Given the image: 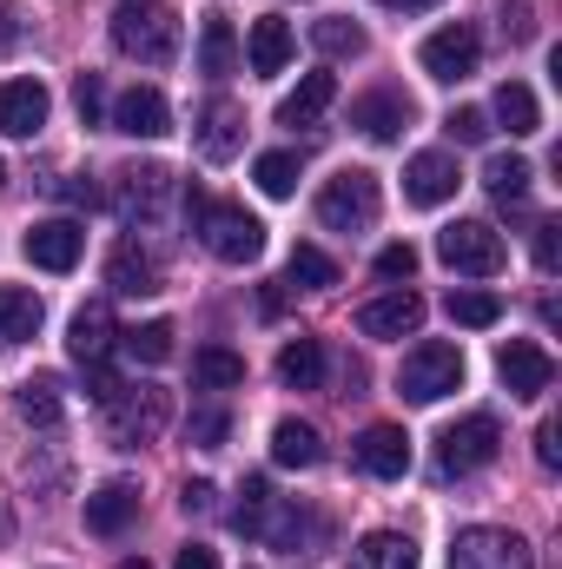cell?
I'll use <instances>...</instances> for the list:
<instances>
[{
	"mask_svg": "<svg viewBox=\"0 0 562 569\" xmlns=\"http://www.w3.org/2000/svg\"><path fill=\"white\" fill-rule=\"evenodd\" d=\"M113 47L140 67H172L179 53V13L165 0H120L113 7Z\"/></svg>",
	"mask_w": 562,
	"mask_h": 569,
	"instance_id": "6da1fadb",
	"label": "cell"
},
{
	"mask_svg": "<svg viewBox=\"0 0 562 569\" xmlns=\"http://www.w3.org/2000/svg\"><path fill=\"white\" fill-rule=\"evenodd\" d=\"M378 212H384V186H378V172H364V166L331 172L324 192H318V226H324V232H371Z\"/></svg>",
	"mask_w": 562,
	"mask_h": 569,
	"instance_id": "7a4b0ae2",
	"label": "cell"
},
{
	"mask_svg": "<svg viewBox=\"0 0 562 569\" xmlns=\"http://www.w3.org/2000/svg\"><path fill=\"white\" fill-rule=\"evenodd\" d=\"M192 232L205 239V252H212L219 266H252V259L265 252V226H259L245 206H225V199H219V206L205 199V206L192 212Z\"/></svg>",
	"mask_w": 562,
	"mask_h": 569,
	"instance_id": "3957f363",
	"label": "cell"
},
{
	"mask_svg": "<svg viewBox=\"0 0 562 569\" xmlns=\"http://www.w3.org/2000/svg\"><path fill=\"white\" fill-rule=\"evenodd\" d=\"M496 450H503V425L490 411H470V418L443 425V437H436V477L443 483L450 477H476V470L496 463Z\"/></svg>",
	"mask_w": 562,
	"mask_h": 569,
	"instance_id": "277c9868",
	"label": "cell"
},
{
	"mask_svg": "<svg viewBox=\"0 0 562 569\" xmlns=\"http://www.w3.org/2000/svg\"><path fill=\"white\" fill-rule=\"evenodd\" d=\"M450 391H463V351L443 345V338H423L418 351L398 365V398L404 405H436Z\"/></svg>",
	"mask_w": 562,
	"mask_h": 569,
	"instance_id": "5b68a950",
	"label": "cell"
},
{
	"mask_svg": "<svg viewBox=\"0 0 562 569\" xmlns=\"http://www.w3.org/2000/svg\"><path fill=\"white\" fill-rule=\"evenodd\" d=\"M436 259H443L450 272H463V279H496V272L510 266V246H503L496 226H483V219H456V226L436 232Z\"/></svg>",
	"mask_w": 562,
	"mask_h": 569,
	"instance_id": "8992f818",
	"label": "cell"
},
{
	"mask_svg": "<svg viewBox=\"0 0 562 569\" xmlns=\"http://www.w3.org/2000/svg\"><path fill=\"white\" fill-rule=\"evenodd\" d=\"M107 411V437L120 443V450H140L152 443L159 430L172 425V391H159V385H127L113 405H100Z\"/></svg>",
	"mask_w": 562,
	"mask_h": 569,
	"instance_id": "52a82bcc",
	"label": "cell"
},
{
	"mask_svg": "<svg viewBox=\"0 0 562 569\" xmlns=\"http://www.w3.org/2000/svg\"><path fill=\"white\" fill-rule=\"evenodd\" d=\"M450 569H536V550H530L516 530H490V523H476V530H456V543H450Z\"/></svg>",
	"mask_w": 562,
	"mask_h": 569,
	"instance_id": "ba28073f",
	"label": "cell"
},
{
	"mask_svg": "<svg viewBox=\"0 0 562 569\" xmlns=\"http://www.w3.org/2000/svg\"><path fill=\"white\" fill-rule=\"evenodd\" d=\"M418 60H423V73H430V80L456 87V80H470V73H476V60H483V33H476L470 20H450V27H436V33L418 47Z\"/></svg>",
	"mask_w": 562,
	"mask_h": 569,
	"instance_id": "9c48e42d",
	"label": "cell"
},
{
	"mask_svg": "<svg viewBox=\"0 0 562 569\" xmlns=\"http://www.w3.org/2000/svg\"><path fill=\"white\" fill-rule=\"evenodd\" d=\"M172 172L165 166H120L113 172V212L127 219V226H152L159 212H165V199H172Z\"/></svg>",
	"mask_w": 562,
	"mask_h": 569,
	"instance_id": "30bf717a",
	"label": "cell"
},
{
	"mask_svg": "<svg viewBox=\"0 0 562 569\" xmlns=\"http://www.w3.org/2000/svg\"><path fill=\"white\" fill-rule=\"evenodd\" d=\"M496 378L510 385V398H543L556 385V358L536 338H503L496 345Z\"/></svg>",
	"mask_w": 562,
	"mask_h": 569,
	"instance_id": "8fae6325",
	"label": "cell"
},
{
	"mask_svg": "<svg viewBox=\"0 0 562 569\" xmlns=\"http://www.w3.org/2000/svg\"><path fill=\"white\" fill-rule=\"evenodd\" d=\"M20 246H27V259H33L40 272H73L80 252H87V226H80V219H40Z\"/></svg>",
	"mask_w": 562,
	"mask_h": 569,
	"instance_id": "7c38bea8",
	"label": "cell"
},
{
	"mask_svg": "<svg viewBox=\"0 0 562 569\" xmlns=\"http://www.w3.org/2000/svg\"><path fill=\"white\" fill-rule=\"evenodd\" d=\"M113 345H120L113 305H107V298L80 305V311H73V325H67V358H73V365H107V351H113Z\"/></svg>",
	"mask_w": 562,
	"mask_h": 569,
	"instance_id": "4fadbf2b",
	"label": "cell"
},
{
	"mask_svg": "<svg viewBox=\"0 0 562 569\" xmlns=\"http://www.w3.org/2000/svg\"><path fill=\"white\" fill-rule=\"evenodd\" d=\"M53 113V93L40 80H0V133L7 140H33Z\"/></svg>",
	"mask_w": 562,
	"mask_h": 569,
	"instance_id": "5bb4252c",
	"label": "cell"
},
{
	"mask_svg": "<svg viewBox=\"0 0 562 569\" xmlns=\"http://www.w3.org/2000/svg\"><path fill=\"white\" fill-rule=\"evenodd\" d=\"M113 133H127V140H165V133H172L165 93H159V87H127V93L113 100Z\"/></svg>",
	"mask_w": 562,
	"mask_h": 569,
	"instance_id": "9a60e30c",
	"label": "cell"
},
{
	"mask_svg": "<svg viewBox=\"0 0 562 569\" xmlns=\"http://www.w3.org/2000/svg\"><path fill=\"white\" fill-rule=\"evenodd\" d=\"M418 325H423V298L411 284H398V291H384V298H371L358 311V331L364 338H418Z\"/></svg>",
	"mask_w": 562,
	"mask_h": 569,
	"instance_id": "2e32d148",
	"label": "cell"
},
{
	"mask_svg": "<svg viewBox=\"0 0 562 569\" xmlns=\"http://www.w3.org/2000/svg\"><path fill=\"white\" fill-rule=\"evenodd\" d=\"M456 186H463V172H456V159L450 152H418L411 166H404V199L411 206H443V199H456Z\"/></svg>",
	"mask_w": 562,
	"mask_h": 569,
	"instance_id": "e0dca14e",
	"label": "cell"
},
{
	"mask_svg": "<svg viewBox=\"0 0 562 569\" xmlns=\"http://www.w3.org/2000/svg\"><path fill=\"white\" fill-rule=\"evenodd\" d=\"M358 470L378 477V483H398V477L411 470V437L398 425H371L358 437Z\"/></svg>",
	"mask_w": 562,
	"mask_h": 569,
	"instance_id": "ac0fdd59",
	"label": "cell"
},
{
	"mask_svg": "<svg viewBox=\"0 0 562 569\" xmlns=\"http://www.w3.org/2000/svg\"><path fill=\"white\" fill-rule=\"evenodd\" d=\"M239 146H245V107L239 100H212L199 113V152L212 166H225V159H239Z\"/></svg>",
	"mask_w": 562,
	"mask_h": 569,
	"instance_id": "d6986e66",
	"label": "cell"
},
{
	"mask_svg": "<svg viewBox=\"0 0 562 569\" xmlns=\"http://www.w3.org/2000/svg\"><path fill=\"white\" fill-rule=\"evenodd\" d=\"M133 517H140V483H127V477H113L87 497V530L93 537H120Z\"/></svg>",
	"mask_w": 562,
	"mask_h": 569,
	"instance_id": "ffe728a7",
	"label": "cell"
},
{
	"mask_svg": "<svg viewBox=\"0 0 562 569\" xmlns=\"http://www.w3.org/2000/svg\"><path fill=\"white\" fill-rule=\"evenodd\" d=\"M351 127H358L364 140H398V133L411 127V100L391 93V87H378V93H364V100L351 107Z\"/></svg>",
	"mask_w": 562,
	"mask_h": 569,
	"instance_id": "44dd1931",
	"label": "cell"
},
{
	"mask_svg": "<svg viewBox=\"0 0 562 569\" xmlns=\"http://www.w3.org/2000/svg\"><path fill=\"white\" fill-rule=\"evenodd\" d=\"M232 67H239V27H232V13L212 7V13L199 20V73H205V80H225Z\"/></svg>",
	"mask_w": 562,
	"mask_h": 569,
	"instance_id": "7402d4cb",
	"label": "cell"
},
{
	"mask_svg": "<svg viewBox=\"0 0 562 569\" xmlns=\"http://www.w3.org/2000/svg\"><path fill=\"white\" fill-rule=\"evenodd\" d=\"M159 259L145 252V246H133V239H120L113 246V259H107V284L113 291H127V298H145V291H159Z\"/></svg>",
	"mask_w": 562,
	"mask_h": 569,
	"instance_id": "603a6c76",
	"label": "cell"
},
{
	"mask_svg": "<svg viewBox=\"0 0 562 569\" xmlns=\"http://www.w3.org/2000/svg\"><path fill=\"white\" fill-rule=\"evenodd\" d=\"M245 60H252V73H259V80H272V73H284V60H291V27H284L279 13H259V20H252Z\"/></svg>",
	"mask_w": 562,
	"mask_h": 569,
	"instance_id": "cb8c5ba5",
	"label": "cell"
},
{
	"mask_svg": "<svg viewBox=\"0 0 562 569\" xmlns=\"http://www.w3.org/2000/svg\"><path fill=\"white\" fill-rule=\"evenodd\" d=\"M331 100H338V80H331V73H304V80L279 100V127H311V120H324Z\"/></svg>",
	"mask_w": 562,
	"mask_h": 569,
	"instance_id": "d4e9b609",
	"label": "cell"
},
{
	"mask_svg": "<svg viewBox=\"0 0 562 569\" xmlns=\"http://www.w3.org/2000/svg\"><path fill=\"white\" fill-rule=\"evenodd\" d=\"M530 179H536V172H530L523 152H490V166H483V186H490V199H496L503 212L530 199Z\"/></svg>",
	"mask_w": 562,
	"mask_h": 569,
	"instance_id": "484cf974",
	"label": "cell"
},
{
	"mask_svg": "<svg viewBox=\"0 0 562 569\" xmlns=\"http://www.w3.org/2000/svg\"><path fill=\"white\" fill-rule=\"evenodd\" d=\"M351 569H418V543L404 530H371L351 550Z\"/></svg>",
	"mask_w": 562,
	"mask_h": 569,
	"instance_id": "4316f807",
	"label": "cell"
},
{
	"mask_svg": "<svg viewBox=\"0 0 562 569\" xmlns=\"http://www.w3.org/2000/svg\"><path fill=\"white\" fill-rule=\"evenodd\" d=\"M279 385L284 391H318L324 385V345L318 338H291L279 351Z\"/></svg>",
	"mask_w": 562,
	"mask_h": 569,
	"instance_id": "83f0119b",
	"label": "cell"
},
{
	"mask_svg": "<svg viewBox=\"0 0 562 569\" xmlns=\"http://www.w3.org/2000/svg\"><path fill=\"white\" fill-rule=\"evenodd\" d=\"M324 457V443H318V430L304 425V418H279L272 425V463H284V470H311Z\"/></svg>",
	"mask_w": 562,
	"mask_h": 569,
	"instance_id": "f1b7e54d",
	"label": "cell"
},
{
	"mask_svg": "<svg viewBox=\"0 0 562 569\" xmlns=\"http://www.w3.org/2000/svg\"><path fill=\"white\" fill-rule=\"evenodd\" d=\"M13 411H20V425L53 430V425H60V411H67V405H60V378H47V371H40V378H27V385L13 391Z\"/></svg>",
	"mask_w": 562,
	"mask_h": 569,
	"instance_id": "f546056e",
	"label": "cell"
},
{
	"mask_svg": "<svg viewBox=\"0 0 562 569\" xmlns=\"http://www.w3.org/2000/svg\"><path fill=\"white\" fill-rule=\"evenodd\" d=\"M496 120L510 127V140L543 133V107H536V93H530L523 80H503V87H496Z\"/></svg>",
	"mask_w": 562,
	"mask_h": 569,
	"instance_id": "4dcf8cb0",
	"label": "cell"
},
{
	"mask_svg": "<svg viewBox=\"0 0 562 569\" xmlns=\"http://www.w3.org/2000/svg\"><path fill=\"white\" fill-rule=\"evenodd\" d=\"M192 385H199V391H239V385H245V358H239L232 345H205V351L192 358Z\"/></svg>",
	"mask_w": 562,
	"mask_h": 569,
	"instance_id": "1f68e13d",
	"label": "cell"
},
{
	"mask_svg": "<svg viewBox=\"0 0 562 569\" xmlns=\"http://www.w3.org/2000/svg\"><path fill=\"white\" fill-rule=\"evenodd\" d=\"M40 331V298L27 284H0V351Z\"/></svg>",
	"mask_w": 562,
	"mask_h": 569,
	"instance_id": "d6a6232c",
	"label": "cell"
},
{
	"mask_svg": "<svg viewBox=\"0 0 562 569\" xmlns=\"http://www.w3.org/2000/svg\"><path fill=\"white\" fill-rule=\"evenodd\" d=\"M496 318H503V298H496V291H476V284H456V291H450V325L490 331Z\"/></svg>",
	"mask_w": 562,
	"mask_h": 569,
	"instance_id": "836d02e7",
	"label": "cell"
},
{
	"mask_svg": "<svg viewBox=\"0 0 562 569\" xmlns=\"http://www.w3.org/2000/svg\"><path fill=\"white\" fill-rule=\"evenodd\" d=\"M284 284H291V291H331V284H338V266H331L318 246H291V259H284Z\"/></svg>",
	"mask_w": 562,
	"mask_h": 569,
	"instance_id": "e575fe53",
	"label": "cell"
},
{
	"mask_svg": "<svg viewBox=\"0 0 562 569\" xmlns=\"http://www.w3.org/2000/svg\"><path fill=\"white\" fill-rule=\"evenodd\" d=\"M311 47H318L324 60H358V53H364V27H358V20H338V13H331V20H311Z\"/></svg>",
	"mask_w": 562,
	"mask_h": 569,
	"instance_id": "d590c367",
	"label": "cell"
},
{
	"mask_svg": "<svg viewBox=\"0 0 562 569\" xmlns=\"http://www.w3.org/2000/svg\"><path fill=\"white\" fill-rule=\"evenodd\" d=\"M239 497H245V503H239L225 523H232L239 537H265V523H272V503H279V497H272V483H265V477H245V490H239Z\"/></svg>",
	"mask_w": 562,
	"mask_h": 569,
	"instance_id": "8d00e7d4",
	"label": "cell"
},
{
	"mask_svg": "<svg viewBox=\"0 0 562 569\" xmlns=\"http://www.w3.org/2000/svg\"><path fill=\"white\" fill-rule=\"evenodd\" d=\"M172 318H145V325H133V331H120V345H127V358H140V365H165L172 358Z\"/></svg>",
	"mask_w": 562,
	"mask_h": 569,
	"instance_id": "74e56055",
	"label": "cell"
},
{
	"mask_svg": "<svg viewBox=\"0 0 562 569\" xmlns=\"http://www.w3.org/2000/svg\"><path fill=\"white\" fill-rule=\"evenodd\" d=\"M252 179H259L265 199H291V192H298V152H265V159L252 166Z\"/></svg>",
	"mask_w": 562,
	"mask_h": 569,
	"instance_id": "f35d334b",
	"label": "cell"
},
{
	"mask_svg": "<svg viewBox=\"0 0 562 569\" xmlns=\"http://www.w3.org/2000/svg\"><path fill=\"white\" fill-rule=\"evenodd\" d=\"M225 430H232V418H225L219 405H205V411H192V418H185V437H192L199 450H219V443H225Z\"/></svg>",
	"mask_w": 562,
	"mask_h": 569,
	"instance_id": "ab89813d",
	"label": "cell"
},
{
	"mask_svg": "<svg viewBox=\"0 0 562 569\" xmlns=\"http://www.w3.org/2000/svg\"><path fill=\"white\" fill-rule=\"evenodd\" d=\"M73 107H80V120H87V127H100V120H107V87H100V73H80V80H73Z\"/></svg>",
	"mask_w": 562,
	"mask_h": 569,
	"instance_id": "60d3db41",
	"label": "cell"
},
{
	"mask_svg": "<svg viewBox=\"0 0 562 569\" xmlns=\"http://www.w3.org/2000/svg\"><path fill=\"white\" fill-rule=\"evenodd\" d=\"M443 133H450V140H463V146H483V140H490V113H476V107H456V113L443 120Z\"/></svg>",
	"mask_w": 562,
	"mask_h": 569,
	"instance_id": "b9f144b4",
	"label": "cell"
},
{
	"mask_svg": "<svg viewBox=\"0 0 562 569\" xmlns=\"http://www.w3.org/2000/svg\"><path fill=\"white\" fill-rule=\"evenodd\" d=\"M556 266H562V226L556 219H543V226H536V272L556 279Z\"/></svg>",
	"mask_w": 562,
	"mask_h": 569,
	"instance_id": "7bdbcfd3",
	"label": "cell"
},
{
	"mask_svg": "<svg viewBox=\"0 0 562 569\" xmlns=\"http://www.w3.org/2000/svg\"><path fill=\"white\" fill-rule=\"evenodd\" d=\"M411 272H418V252H411V246H384V252H378V279H411Z\"/></svg>",
	"mask_w": 562,
	"mask_h": 569,
	"instance_id": "ee69618b",
	"label": "cell"
},
{
	"mask_svg": "<svg viewBox=\"0 0 562 569\" xmlns=\"http://www.w3.org/2000/svg\"><path fill=\"white\" fill-rule=\"evenodd\" d=\"M536 463H543V470H562V425L556 418L536 425Z\"/></svg>",
	"mask_w": 562,
	"mask_h": 569,
	"instance_id": "f6af8a7d",
	"label": "cell"
},
{
	"mask_svg": "<svg viewBox=\"0 0 562 569\" xmlns=\"http://www.w3.org/2000/svg\"><path fill=\"white\" fill-rule=\"evenodd\" d=\"M179 503H185V517H205V510L219 503V490H212V483L199 477V483H185V490H179Z\"/></svg>",
	"mask_w": 562,
	"mask_h": 569,
	"instance_id": "bcb514c9",
	"label": "cell"
},
{
	"mask_svg": "<svg viewBox=\"0 0 562 569\" xmlns=\"http://www.w3.org/2000/svg\"><path fill=\"white\" fill-rule=\"evenodd\" d=\"M53 192H60L67 206H93V199H100V192H93V186H87L80 172H67V179H53Z\"/></svg>",
	"mask_w": 562,
	"mask_h": 569,
	"instance_id": "7dc6e473",
	"label": "cell"
},
{
	"mask_svg": "<svg viewBox=\"0 0 562 569\" xmlns=\"http://www.w3.org/2000/svg\"><path fill=\"white\" fill-rule=\"evenodd\" d=\"M172 569H219V550H205V543H185Z\"/></svg>",
	"mask_w": 562,
	"mask_h": 569,
	"instance_id": "c3c4849f",
	"label": "cell"
},
{
	"mask_svg": "<svg viewBox=\"0 0 562 569\" xmlns=\"http://www.w3.org/2000/svg\"><path fill=\"white\" fill-rule=\"evenodd\" d=\"M259 305H265V318H279V311H284V279L265 284V298H259Z\"/></svg>",
	"mask_w": 562,
	"mask_h": 569,
	"instance_id": "681fc988",
	"label": "cell"
},
{
	"mask_svg": "<svg viewBox=\"0 0 562 569\" xmlns=\"http://www.w3.org/2000/svg\"><path fill=\"white\" fill-rule=\"evenodd\" d=\"M378 7H398V13H423V7H436V0H378Z\"/></svg>",
	"mask_w": 562,
	"mask_h": 569,
	"instance_id": "f907efd6",
	"label": "cell"
},
{
	"mask_svg": "<svg viewBox=\"0 0 562 569\" xmlns=\"http://www.w3.org/2000/svg\"><path fill=\"white\" fill-rule=\"evenodd\" d=\"M120 569H152V563H145V557H127V563H120Z\"/></svg>",
	"mask_w": 562,
	"mask_h": 569,
	"instance_id": "816d5d0a",
	"label": "cell"
},
{
	"mask_svg": "<svg viewBox=\"0 0 562 569\" xmlns=\"http://www.w3.org/2000/svg\"><path fill=\"white\" fill-rule=\"evenodd\" d=\"M0 179H7V166H0Z\"/></svg>",
	"mask_w": 562,
	"mask_h": 569,
	"instance_id": "f5cc1de1",
	"label": "cell"
}]
</instances>
